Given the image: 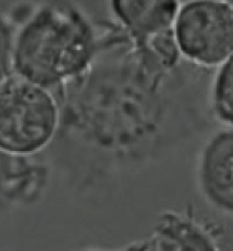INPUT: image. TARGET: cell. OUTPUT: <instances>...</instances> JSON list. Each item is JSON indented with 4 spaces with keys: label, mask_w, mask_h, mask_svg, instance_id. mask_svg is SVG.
Listing matches in <instances>:
<instances>
[{
    "label": "cell",
    "mask_w": 233,
    "mask_h": 251,
    "mask_svg": "<svg viewBox=\"0 0 233 251\" xmlns=\"http://www.w3.org/2000/svg\"><path fill=\"white\" fill-rule=\"evenodd\" d=\"M98 28L88 69L54 91L61 125L49 159L67 190L85 200L180 150L208 108L203 69L135 43L110 20Z\"/></svg>",
    "instance_id": "cell-1"
},
{
    "label": "cell",
    "mask_w": 233,
    "mask_h": 251,
    "mask_svg": "<svg viewBox=\"0 0 233 251\" xmlns=\"http://www.w3.org/2000/svg\"><path fill=\"white\" fill-rule=\"evenodd\" d=\"M15 22L14 74L51 91L80 76L98 51V23L74 0L20 5Z\"/></svg>",
    "instance_id": "cell-2"
},
{
    "label": "cell",
    "mask_w": 233,
    "mask_h": 251,
    "mask_svg": "<svg viewBox=\"0 0 233 251\" xmlns=\"http://www.w3.org/2000/svg\"><path fill=\"white\" fill-rule=\"evenodd\" d=\"M61 125L53 91L16 74L0 82V149L18 157H36L51 148Z\"/></svg>",
    "instance_id": "cell-3"
},
{
    "label": "cell",
    "mask_w": 233,
    "mask_h": 251,
    "mask_svg": "<svg viewBox=\"0 0 233 251\" xmlns=\"http://www.w3.org/2000/svg\"><path fill=\"white\" fill-rule=\"evenodd\" d=\"M173 35L181 58L208 70L218 68L233 53V4L226 0H185Z\"/></svg>",
    "instance_id": "cell-4"
},
{
    "label": "cell",
    "mask_w": 233,
    "mask_h": 251,
    "mask_svg": "<svg viewBox=\"0 0 233 251\" xmlns=\"http://www.w3.org/2000/svg\"><path fill=\"white\" fill-rule=\"evenodd\" d=\"M196 186L203 201L233 218V128L214 132L196 157Z\"/></svg>",
    "instance_id": "cell-5"
},
{
    "label": "cell",
    "mask_w": 233,
    "mask_h": 251,
    "mask_svg": "<svg viewBox=\"0 0 233 251\" xmlns=\"http://www.w3.org/2000/svg\"><path fill=\"white\" fill-rule=\"evenodd\" d=\"M52 173L49 159L14 156L0 149V220L40 202Z\"/></svg>",
    "instance_id": "cell-6"
},
{
    "label": "cell",
    "mask_w": 233,
    "mask_h": 251,
    "mask_svg": "<svg viewBox=\"0 0 233 251\" xmlns=\"http://www.w3.org/2000/svg\"><path fill=\"white\" fill-rule=\"evenodd\" d=\"M145 244V251H221L218 229L191 208L162 211Z\"/></svg>",
    "instance_id": "cell-7"
},
{
    "label": "cell",
    "mask_w": 233,
    "mask_h": 251,
    "mask_svg": "<svg viewBox=\"0 0 233 251\" xmlns=\"http://www.w3.org/2000/svg\"><path fill=\"white\" fill-rule=\"evenodd\" d=\"M181 4V0H105L109 20L138 44L172 31Z\"/></svg>",
    "instance_id": "cell-8"
},
{
    "label": "cell",
    "mask_w": 233,
    "mask_h": 251,
    "mask_svg": "<svg viewBox=\"0 0 233 251\" xmlns=\"http://www.w3.org/2000/svg\"><path fill=\"white\" fill-rule=\"evenodd\" d=\"M208 110L216 121L233 128V53L216 69L209 83Z\"/></svg>",
    "instance_id": "cell-9"
},
{
    "label": "cell",
    "mask_w": 233,
    "mask_h": 251,
    "mask_svg": "<svg viewBox=\"0 0 233 251\" xmlns=\"http://www.w3.org/2000/svg\"><path fill=\"white\" fill-rule=\"evenodd\" d=\"M14 35L15 22L11 15L0 11V82L14 74L12 70Z\"/></svg>",
    "instance_id": "cell-10"
},
{
    "label": "cell",
    "mask_w": 233,
    "mask_h": 251,
    "mask_svg": "<svg viewBox=\"0 0 233 251\" xmlns=\"http://www.w3.org/2000/svg\"><path fill=\"white\" fill-rule=\"evenodd\" d=\"M146 244L145 239L137 240V242H132L129 244H126L124 247L119 248H83V249L77 251H145Z\"/></svg>",
    "instance_id": "cell-11"
}]
</instances>
